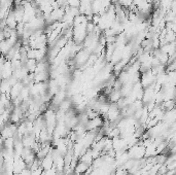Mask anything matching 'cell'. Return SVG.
<instances>
[{"instance_id": "1", "label": "cell", "mask_w": 176, "mask_h": 175, "mask_svg": "<svg viewBox=\"0 0 176 175\" xmlns=\"http://www.w3.org/2000/svg\"><path fill=\"white\" fill-rule=\"evenodd\" d=\"M108 99L111 103H116L117 101L120 100V98L122 97V94H121V91H115V90H111V92L109 93L108 95Z\"/></svg>"}]
</instances>
